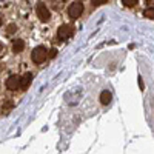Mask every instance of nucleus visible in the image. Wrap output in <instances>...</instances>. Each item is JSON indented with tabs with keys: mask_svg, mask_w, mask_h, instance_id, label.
I'll use <instances>...</instances> for the list:
<instances>
[{
	"mask_svg": "<svg viewBox=\"0 0 154 154\" xmlns=\"http://www.w3.org/2000/svg\"><path fill=\"white\" fill-rule=\"evenodd\" d=\"M46 57H48V54H46V48L45 46H37V48H34L32 49V53H31V60L34 62V63H43L45 60H46Z\"/></svg>",
	"mask_w": 154,
	"mask_h": 154,
	"instance_id": "1",
	"label": "nucleus"
},
{
	"mask_svg": "<svg viewBox=\"0 0 154 154\" xmlns=\"http://www.w3.org/2000/svg\"><path fill=\"white\" fill-rule=\"evenodd\" d=\"M35 12H37V17H38V20L40 22H48L49 19H51V12H49V9L46 8V5L43 3V2H38L37 3V6H35Z\"/></svg>",
	"mask_w": 154,
	"mask_h": 154,
	"instance_id": "2",
	"label": "nucleus"
},
{
	"mask_svg": "<svg viewBox=\"0 0 154 154\" xmlns=\"http://www.w3.org/2000/svg\"><path fill=\"white\" fill-rule=\"evenodd\" d=\"M82 12H83V3H71V6L68 8V17L71 20H75V19H79L82 16Z\"/></svg>",
	"mask_w": 154,
	"mask_h": 154,
	"instance_id": "3",
	"label": "nucleus"
},
{
	"mask_svg": "<svg viewBox=\"0 0 154 154\" xmlns=\"http://www.w3.org/2000/svg\"><path fill=\"white\" fill-rule=\"evenodd\" d=\"M71 34H72V26H69V25H62L57 31V37L60 40H66L68 37H71Z\"/></svg>",
	"mask_w": 154,
	"mask_h": 154,
	"instance_id": "4",
	"label": "nucleus"
},
{
	"mask_svg": "<svg viewBox=\"0 0 154 154\" xmlns=\"http://www.w3.org/2000/svg\"><path fill=\"white\" fill-rule=\"evenodd\" d=\"M6 88L9 91H16L20 88V77L19 75H11L6 79Z\"/></svg>",
	"mask_w": 154,
	"mask_h": 154,
	"instance_id": "5",
	"label": "nucleus"
},
{
	"mask_svg": "<svg viewBox=\"0 0 154 154\" xmlns=\"http://www.w3.org/2000/svg\"><path fill=\"white\" fill-rule=\"evenodd\" d=\"M32 82V74L31 72H26L25 75H22V79H20V88L22 89H26Z\"/></svg>",
	"mask_w": 154,
	"mask_h": 154,
	"instance_id": "6",
	"label": "nucleus"
},
{
	"mask_svg": "<svg viewBox=\"0 0 154 154\" xmlns=\"http://www.w3.org/2000/svg\"><path fill=\"white\" fill-rule=\"evenodd\" d=\"M25 48V43H23V40L22 38H16L14 42H12V51L17 54V53H22V49Z\"/></svg>",
	"mask_w": 154,
	"mask_h": 154,
	"instance_id": "7",
	"label": "nucleus"
},
{
	"mask_svg": "<svg viewBox=\"0 0 154 154\" xmlns=\"http://www.w3.org/2000/svg\"><path fill=\"white\" fill-rule=\"evenodd\" d=\"M100 102L103 105H108L109 102H111V93L109 91H102V94H100Z\"/></svg>",
	"mask_w": 154,
	"mask_h": 154,
	"instance_id": "8",
	"label": "nucleus"
},
{
	"mask_svg": "<svg viewBox=\"0 0 154 154\" xmlns=\"http://www.w3.org/2000/svg\"><path fill=\"white\" fill-rule=\"evenodd\" d=\"M143 16H145L146 19H149V20H154V8L145 9V11H143Z\"/></svg>",
	"mask_w": 154,
	"mask_h": 154,
	"instance_id": "9",
	"label": "nucleus"
},
{
	"mask_svg": "<svg viewBox=\"0 0 154 154\" xmlns=\"http://www.w3.org/2000/svg\"><path fill=\"white\" fill-rule=\"evenodd\" d=\"M122 3L126 6V8H134L137 5V0H122Z\"/></svg>",
	"mask_w": 154,
	"mask_h": 154,
	"instance_id": "10",
	"label": "nucleus"
},
{
	"mask_svg": "<svg viewBox=\"0 0 154 154\" xmlns=\"http://www.w3.org/2000/svg\"><path fill=\"white\" fill-rule=\"evenodd\" d=\"M63 2H65V0H51V3H53V6H54L56 9H59V8L62 6Z\"/></svg>",
	"mask_w": 154,
	"mask_h": 154,
	"instance_id": "11",
	"label": "nucleus"
},
{
	"mask_svg": "<svg viewBox=\"0 0 154 154\" xmlns=\"http://www.w3.org/2000/svg\"><path fill=\"white\" fill-rule=\"evenodd\" d=\"M16 31H17V26H16L14 23H11L9 26H8V29H6V32H8V34H14Z\"/></svg>",
	"mask_w": 154,
	"mask_h": 154,
	"instance_id": "12",
	"label": "nucleus"
},
{
	"mask_svg": "<svg viewBox=\"0 0 154 154\" xmlns=\"http://www.w3.org/2000/svg\"><path fill=\"white\" fill-rule=\"evenodd\" d=\"M105 3H108V0H93L94 6H100V5H105Z\"/></svg>",
	"mask_w": 154,
	"mask_h": 154,
	"instance_id": "13",
	"label": "nucleus"
},
{
	"mask_svg": "<svg viewBox=\"0 0 154 154\" xmlns=\"http://www.w3.org/2000/svg\"><path fill=\"white\" fill-rule=\"evenodd\" d=\"M11 108H12V105L8 102V103H5V106H3V112H6V111H8V109H11Z\"/></svg>",
	"mask_w": 154,
	"mask_h": 154,
	"instance_id": "14",
	"label": "nucleus"
},
{
	"mask_svg": "<svg viewBox=\"0 0 154 154\" xmlns=\"http://www.w3.org/2000/svg\"><path fill=\"white\" fill-rule=\"evenodd\" d=\"M56 53H57L56 49H51V51H49V57H56Z\"/></svg>",
	"mask_w": 154,
	"mask_h": 154,
	"instance_id": "15",
	"label": "nucleus"
},
{
	"mask_svg": "<svg viewBox=\"0 0 154 154\" xmlns=\"http://www.w3.org/2000/svg\"><path fill=\"white\" fill-rule=\"evenodd\" d=\"M139 85H140V88L143 89V82H142V79H139Z\"/></svg>",
	"mask_w": 154,
	"mask_h": 154,
	"instance_id": "16",
	"label": "nucleus"
},
{
	"mask_svg": "<svg viewBox=\"0 0 154 154\" xmlns=\"http://www.w3.org/2000/svg\"><path fill=\"white\" fill-rule=\"evenodd\" d=\"M2 51H3V45H2V43H0V53H2Z\"/></svg>",
	"mask_w": 154,
	"mask_h": 154,
	"instance_id": "17",
	"label": "nucleus"
},
{
	"mask_svg": "<svg viewBox=\"0 0 154 154\" xmlns=\"http://www.w3.org/2000/svg\"><path fill=\"white\" fill-rule=\"evenodd\" d=\"M0 25H2V17H0Z\"/></svg>",
	"mask_w": 154,
	"mask_h": 154,
	"instance_id": "18",
	"label": "nucleus"
},
{
	"mask_svg": "<svg viewBox=\"0 0 154 154\" xmlns=\"http://www.w3.org/2000/svg\"><path fill=\"white\" fill-rule=\"evenodd\" d=\"M145 2H151V0H145Z\"/></svg>",
	"mask_w": 154,
	"mask_h": 154,
	"instance_id": "19",
	"label": "nucleus"
}]
</instances>
